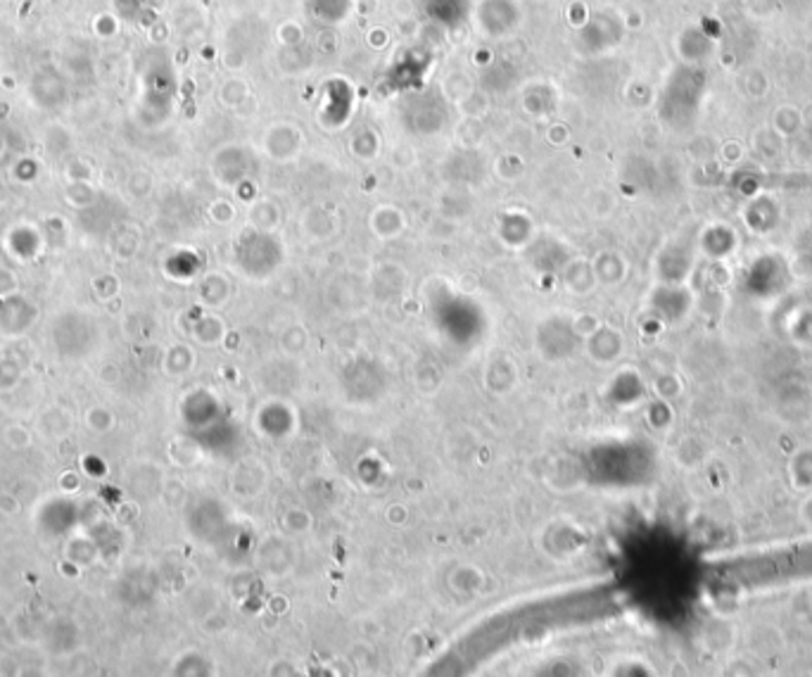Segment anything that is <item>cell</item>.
<instances>
[{"instance_id":"6da1fadb","label":"cell","mask_w":812,"mask_h":677,"mask_svg":"<svg viewBox=\"0 0 812 677\" xmlns=\"http://www.w3.org/2000/svg\"><path fill=\"white\" fill-rule=\"evenodd\" d=\"M442 6H447L442 14V24L454 26L456 22H462L466 18V8H468L466 0H427V10H431L433 18L442 10Z\"/></svg>"}]
</instances>
